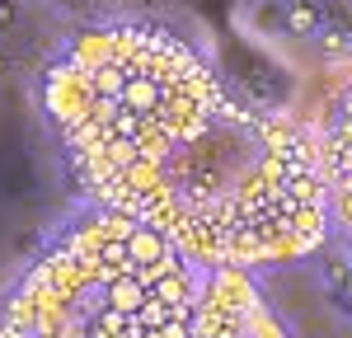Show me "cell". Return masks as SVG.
<instances>
[{
  "instance_id": "8992f818",
  "label": "cell",
  "mask_w": 352,
  "mask_h": 338,
  "mask_svg": "<svg viewBox=\"0 0 352 338\" xmlns=\"http://www.w3.org/2000/svg\"><path fill=\"white\" fill-rule=\"evenodd\" d=\"M122 109L136 113V117H146V113L155 109V84L151 80H127V89H122Z\"/></svg>"
},
{
  "instance_id": "8fae6325",
  "label": "cell",
  "mask_w": 352,
  "mask_h": 338,
  "mask_svg": "<svg viewBox=\"0 0 352 338\" xmlns=\"http://www.w3.org/2000/svg\"><path fill=\"white\" fill-rule=\"evenodd\" d=\"M348 174H352V169H348Z\"/></svg>"
},
{
  "instance_id": "52a82bcc",
  "label": "cell",
  "mask_w": 352,
  "mask_h": 338,
  "mask_svg": "<svg viewBox=\"0 0 352 338\" xmlns=\"http://www.w3.org/2000/svg\"><path fill=\"white\" fill-rule=\"evenodd\" d=\"M122 89H127V71H122V66H109V71L94 76V94H99L104 104H122Z\"/></svg>"
},
{
  "instance_id": "30bf717a",
  "label": "cell",
  "mask_w": 352,
  "mask_h": 338,
  "mask_svg": "<svg viewBox=\"0 0 352 338\" xmlns=\"http://www.w3.org/2000/svg\"><path fill=\"white\" fill-rule=\"evenodd\" d=\"M0 24H10V5H0Z\"/></svg>"
},
{
  "instance_id": "9c48e42d",
  "label": "cell",
  "mask_w": 352,
  "mask_h": 338,
  "mask_svg": "<svg viewBox=\"0 0 352 338\" xmlns=\"http://www.w3.org/2000/svg\"><path fill=\"white\" fill-rule=\"evenodd\" d=\"M338 216H343V225H352V188L338 193Z\"/></svg>"
},
{
  "instance_id": "7a4b0ae2",
  "label": "cell",
  "mask_w": 352,
  "mask_h": 338,
  "mask_svg": "<svg viewBox=\"0 0 352 338\" xmlns=\"http://www.w3.org/2000/svg\"><path fill=\"white\" fill-rule=\"evenodd\" d=\"M71 66L85 76H99V71L118 66V33H80L71 43Z\"/></svg>"
},
{
  "instance_id": "5b68a950",
  "label": "cell",
  "mask_w": 352,
  "mask_h": 338,
  "mask_svg": "<svg viewBox=\"0 0 352 338\" xmlns=\"http://www.w3.org/2000/svg\"><path fill=\"white\" fill-rule=\"evenodd\" d=\"M151 306V296H146V286L127 273V278H113L109 282V310L122 319V315H141V310Z\"/></svg>"
},
{
  "instance_id": "ba28073f",
  "label": "cell",
  "mask_w": 352,
  "mask_h": 338,
  "mask_svg": "<svg viewBox=\"0 0 352 338\" xmlns=\"http://www.w3.org/2000/svg\"><path fill=\"white\" fill-rule=\"evenodd\" d=\"M188 296V282H184V273H174V278H164V282H155V301H184Z\"/></svg>"
},
{
  "instance_id": "6da1fadb",
  "label": "cell",
  "mask_w": 352,
  "mask_h": 338,
  "mask_svg": "<svg viewBox=\"0 0 352 338\" xmlns=\"http://www.w3.org/2000/svg\"><path fill=\"white\" fill-rule=\"evenodd\" d=\"M47 109L56 122H89L99 109V94H94V76H85L76 66H56L47 76Z\"/></svg>"
},
{
  "instance_id": "3957f363",
  "label": "cell",
  "mask_w": 352,
  "mask_h": 338,
  "mask_svg": "<svg viewBox=\"0 0 352 338\" xmlns=\"http://www.w3.org/2000/svg\"><path fill=\"white\" fill-rule=\"evenodd\" d=\"M164 258H174L169 254V240H164L160 230H151V225H136L132 240H127V263L151 268V263H164Z\"/></svg>"
},
{
  "instance_id": "277c9868",
  "label": "cell",
  "mask_w": 352,
  "mask_h": 338,
  "mask_svg": "<svg viewBox=\"0 0 352 338\" xmlns=\"http://www.w3.org/2000/svg\"><path fill=\"white\" fill-rule=\"evenodd\" d=\"M217 306L221 310H244V306H254V286H249V278H244L240 268H221L217 273Z\"/></svg>"
}]
</instances>
